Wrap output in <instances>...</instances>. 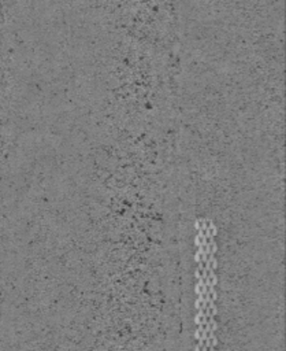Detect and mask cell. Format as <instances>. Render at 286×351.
Here are the masks:
<instances>
[{
    "instance_id": "6da1fadb",
    "label": "cell",
    "mask_w": 286,
    "mask_h": 351,
    "mask_svg": "<svg viewBox=\"0 0 286 351\" xmlns=\"http://www.w3.org/2000/svg\"><path fill=\"white\" fill-rule=\"evenodd\" d=\"M208 244H209V247H211V254H215L216 250H218L216 243H215V241H211V243H208Z\"/></svg>"
},
{
    "instance_id": "7a4b0ae2",
    "label": "cell",
    "mask_w": 286,
    "mask_h": 351,
    "mask_svg": "<svg viewBox=\"0 0 286 351\" xmlns=\"http://www.w3.org/2000/svg\"><path fill=\"white\" fill-rule=\"evenodd\" d=\"M203 221H204V219L201 218V219H197V221L194 222V228H196L197 230H201V225H203Z\"/></svg>"
},
{
    "instance_id": "3957f363",
    "label": "cell",
    "mask_w": 286,
    "mask_h": 351,
    "mask_svg": "<svg viewBox=\"0 0 286 351\" xmlns=\"http://www.w3.org/2000/svg\"><path fill=\"white\" fill-rule=\"evenodd\" d=\"M203 252L204 254H211V247H209V244H205V245H203Z\"/></svg>"
},
{
    "instance_id": "277c9868",
    "label": "cell",
    "mask_w": 286,
    "mask_h": 351,
    "mask_svg": "<svg viewBox=\"0 0 286 351\" xmlns=\"http://www.w3.org/2000/svg\"><path fill=\"white\" fill-rule=\"evenodd\" d=\"M194 245H196V247H200V245H201V237H200V236H196V237H194Z\"/></svg>"
},
{
    "instance_id": "5b68a950",
    "label": "cell",
    "mask_w": 286,
    "mask_h": 351,
    "mask_svg": "<svg viewBox=\"0 0 286 351\" xmlns=\"http://www.w3.org/2000/svg\"><path fill=\"white\" fill-rule=\"evenodd\" d=\"M194 261H196L197 263H198V262H201V252H198V251H197V252L194 254Z\"/></svg>"
},
{
    "instance_id": "8992f818",
    "label": "cell",
    "mask_w": 286,
    "mask_h": 351,
    "mask_svg": "<svg viewBox=\"0 0 286 351\" xmlns=\"http://www.w3.org/2000/svg\"><path fill=\"white\" fill-rule=\"evenodd\" d=\"M209 340H211V347H215L216 344H218V340H216V337L215 336H212V337H208Z\"/></svg>"
},
{
    "instance_id": "52a82bcc",
    "label": "cell",
    "mask_w": 286,
    "mask_h": 351,
    "mask_svg": "<svg viewBox=\"0 0 286 351\" xmlns=\"http://www.w3.org/2000/svg\"><path fill=\"white\" fill-rule=\"evenodd\" d=\"M204 280V285L205 287H209L211 285V278L209 277H205V278H203Z\"/></svg>"
},
{
    "instance_id": "ba28073f",
    "label": "cell",
    "mask_w": 286,
    "mask_h": 351,
    "mask_svg": "<svg viewBox=\"0 0 286 351\" xmlns=\"http://www.w3.org/2000/svg\"><path fill=\"white\" fill-rule=\"evenodd\" d=\"M209 310H211V314H212V315H216V314H218V308H216V306L209 307Z\"/></svg>"
},
{
    "instance_id": "9c48e42d",
    "label": "cell",
    "mask_w": 286,
    "mask_h": 351,
    "mask_svg": "<svg viewBox=\"0 0 286 351\" xmlns=\"http://www.w3.org/2000/svg\"><path fill=\"white\" fill-rule=\"evenodd\" d=\"M194 277H196L197 280H200V278H201V271H200L198 269H196V271H194Z\"/></svg>"
},
{
    "instance_id": "30bf717a",
    "label": "cell",
    "mask_w": 286,
    "mask_h": 351,
    "mask_svg": "<svg viewBox=\"0 0 286 351\" xmlns=\"http://www.w3.org/2000/svg\"><path fill=\"white\" fill-rule=\"evenodd\" d=\"M205 277H208V271L205 269H203L201 270V278H205Z\"/></svg>"
},
{
    "instance_id": "8fae6325",
    "label": "cell",
    "mask_w": 286,
    "mask_h": 351,
    "mask_svg": "<svg viewBox=\"0 0 286 351\" xmlns=\"http://www.w3.org/2000/svg\"><path fill=\"white\" fill-rule=\"evenodd\" d=\"M194 351H201V347H200V346H198V344H197V346H196V347H194Z\"/></svg>"
},
{
    "instance_id": "7c38bea8",
    "label": "cell",
    "mask_w": 286,
    "mask_h": 351,
    "mask_svg": "<svg viewBox=\"0 0 286 351\" xmlns=\"http://www.w3.org/2000/svg\"><path fill=\"white\" fill-rule=\"evenodd\" d=\"M201 351H208V347H205V346H203V347H201Z\"/></svg>"
}]
</instances>
